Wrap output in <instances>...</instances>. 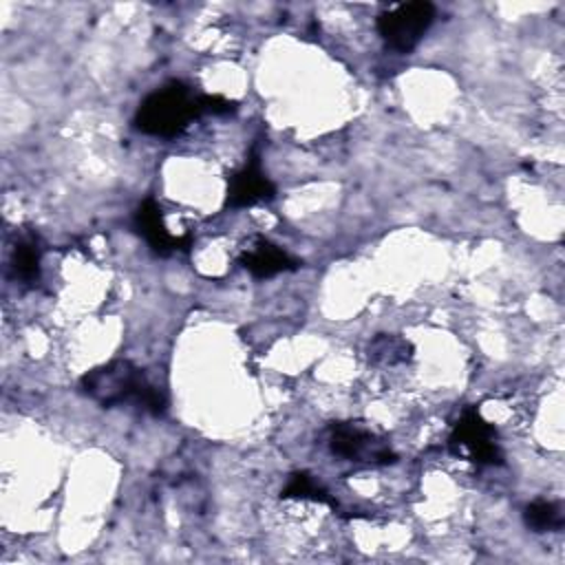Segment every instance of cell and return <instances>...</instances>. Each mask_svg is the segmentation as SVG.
Returning <instances> with one entry per match:
<instances>
[{
  "label": "cell",
  "instance_id": "cell-4",
  "mask_svg": "<svg viewBox=\"0 0 565 565\" xmlns=\"http://www.w3.org/2000/svg\"><path fill=\"white\" fill-rule=\"evenodd\" d=\"M450 446L477 463L501 461L497 433L477 411H466L461 415L452 428Z\"/></svg>",
  "mask_w": 565,
  "mask_h": 565
},
{
  "label": "cell",
  "instance_id": "cell-3",
  "mask_svg": "<svg viewBox=\"0 0 565 565\" xmlns=\"http://www.w3.org/2000/svg\"><path fill=\"white\" fill-rule=\"evenodd\" d=\"M435 20V7L430 2H404L377 18V31L395 51H413L428 26Z\"/></svg>",
  "mask_w": 565,
  "mask_h": 565
},
{
  "label": "cell",
  "instance_id": "cell-10",
  "mask_svg": "<svg viewBox=\"0 0 565 565\" xmlns=\"http://www.w3.org/2000/svg\"><path fill=\"white\" fill-rule=\"evenodd\" d=\"M40 258H42V247L38 245L35 238H22L18 241L13 249V271L20 280L33 282L40 274Z\"/></svg>",
  "mask_w": 565,
  "mask_h": 565
},
{
  "label": "cell",
  "instance_id": "cell-9",
  "mask_svg": "<svg viewBox=\"0 0 565 565\" xmlns=\"http://www.w3.org/2000/svg\"><path fill=\"white\" fill-rule=\"evenodd\" d=\"M525 525L534 532H552L563 527V510L556 501L539 499L525 508Z\"/></svg>",
  "mask_w": 565,
  "mask_h": 565
},
{
  "label": "cell",
  "instance_id": "cell-11",
  "mask_svg": "<svg viewBox=\"0 0 565 565\" xmlns=\"http://www.w3.org/2000/svg\"><path fill=\"white\" fill-rule=\"evenodd\" d=\"M369 351H371L369 355L382 364H399V362H406L411 355L408 342L395 335H380L377 340L371 342Z\"/></svg>",
  "mask_w": 565,
  "mask_h": 565
},
{
  "label": "cell",
  "instance_id": "cell-8",
  "mask_svg": "<svg viewBox=\"0 0 565 565\" xmlns=\"http://www.w3.org/2000/svg\"><path fill=\"white\" fill-rule=\"evenodd\" d=\"M241 265L256 278H269L280 271L294 269L298 263L278 245H274L265 238H254L249 243V247L243 249Z\"/></svg>",
  "mask_w": 565,
  "mask_h": 565
},
{
  "label": "cell",
  "instance_id": "cell-12",
  "mask_svg": "<svg viewBox=\"0 0 565 565\" xmlns=\"http://www.w3.org/2000/svg\"><path fill=\"white\" fill-rule=\"evenodd\" d=\"M285 497L291 499H311V501H327L324 490L305 472H298L289 479L287 488H285Z\"/></svg>",
  "mask_w": 565,
  "mask_h": 565
},
{
  "label": "cell",
  "instance_id": "cell-2",
  "mask_svg": "<svg viewBox=\"0 0 565 565\" xmlns=\"http://www.w3.org/2000/svg\"><path fill=\"white\" fill-rule=\"evenodd\" d=\"M199 115V97L190 95L181 82H170L139 104L135 124L146 135L177 137Z\"/></svg>",
  "mask_w": 565,
  "mask_h": 565
},
{
  "label": "cell",
  "instance_id": "cell-1",
  "mask_svg": "<svg viewBox=\"0 0 565 565\" xmlns=\"http://www.w3.org/2000/svg\"><path fill=\"white\" fill-rule=\"evenodd\" d=\"M82 388L102 406L135 404L150 413L163 411V395L126 360H115L82 377Z\"/></svg>",
  "mask_w": 565,
  "mask_h": 565
},
{
  "label": "cell",
  "instance_id": "cell-13",
  "mask_svg": "<svg viewBox=\"0 0 565 565\" xmlns=\"http://www.w3.org/2000/svg\"><path fill=\"white\" fill-rule=\"evenodd\" d=\"M201 115H225L234 110V102L223 95H199Z\"/></svg>",
  "mask_w": 565,
  "mask_h": 565
},
{
  "label": "cell",
  "instance_id": "cell-5",
  "mask_svg": "<svg viewBox=\"0 0 565 565\" xmlns=\"http://www.w3.org/2000/svg\"><path fill=\"white\" fill-rule=\"evenodd\" d=\"M329 446L338 457H344L351 461H366V463L393 461V452L388 450V446L355 424L333 426Z\"/></svg>",
  "mask_w": 565,
  "mask_h": 565
},
{
  "label": "cell",
  "instance_id": "cell-7",
  "mask_svg": "<svg viewBox=\"0 0 565 565\" xmlns=\"http://www.w3.org/2000/svg\"><path fill=\"white\" fill-rule=\"evenodd\" d=\"M271 196H274V185L267 179V174L260 170L258 157H252V161L230 179L227 203L232 207H247Z\"/></svg>",
  "mask_w": 565,
  "mask_h": 565
},
{
  "label": "cell",
  "instance_id": "cell-6",
  "mask_svg": "<svg viewBox=\"0 0 565 565\" xmlns=\"http://www.w3.org/2000/svg\"><path fill=\"white\" fill-rule=\"evenodd\" d=\"M135 225L139 230V234L146 238V243L161 256H168L177 249H188L190 241L188 238H177L170 234V230L163 223V214L161 207L152 201L146 199L137 212H135Z\"/></svg>",
  "mask_w": 565,
  "mask_h": 565
}]
</instances>
